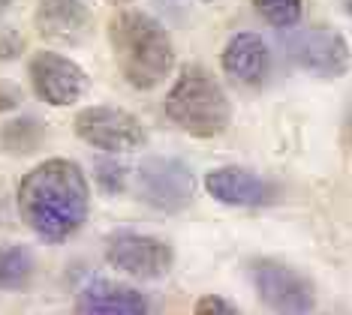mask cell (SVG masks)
I'll return each mask as SVG.
<instances>
[{"mask_svg":"<svg viewBox=\"0 0 352 315\" xmlns=\"http://www.w3.org/2000/svg\"><path fill=\"white\" fill-rule=\"evenodd\" d=\"M10 3H12V0H0V15H3L6 10H10Z\"/></svg>","mask_w":352,"mask_h":315,"instance_id":"obj_19","label":"cell"},{"mask_svg":"<svg viewBox=\"0 0 352 315\" xmlns=\"http://www.w3.org/2000/svg\"><path fill=\"white\" fill-rule=\"evenodd\" d=\"M283 48L292 63L322 78H334L349 67V48L331 27H304L283 36Z\"/></svg>","mask_w":352,"mask_h":315,"instance_id":"obj_4","label":"cell"},{"mask_svg":"<svg viewBox=\"0 0 352 315\" xmlns=\"http://www.w3.org/2000/svg\"><path fill=\"white\" fill-rule=\"evenodd\" d=\"M253 285L262 303L277 312H310L314 310V285L298 270L286 268L280 261H256Z\"/></svg>","mask_w":352,"mask_h":315,"instance_id":"obj_8","label":"cell"},{"mask_svg":"<svg viewBox=\"0 0 352 315\" xmlns=\"http://www.w3.org/2000/svg\"><path fill=\"white\" fill-rule=\"evenodd\" d=\"M193 192H196L193 172H190L181 159L154 156V159H148V163H142L139 196L145 198L151 207L175 213V210H184L193 201Z\"/></svg>","mask_w":352,"mask_h":315,"instance_id":"obj_6","label":"cell"},{"mask_svg":"<svg viewBox=\"0 0 352 315\" xmlns=\"http://www.w3.org/2000/svg\"><path fill=\"white\" fill-rule=\"evenodd\" d=\"M346 10H349V15H352V0H346Z\"/></svg>","mask_w":352,"mask_h":315,"instance_id":"obj_20","label":"cell"},{"mask_svg":"<svg viewBox=\"0 0 352 315\" xmlns=\"http://www.w3.org/2000/svg\"><path fill=\"white\" fill-rule=\"evenodd\" d=\"M118 69L135 91H154L175 67V48L166 27L145 12H121L109 24Z\"/></svg>","mask_w":352,"mask_h":315,"instance_id":"obj_2","label":"cell"},{"mask_svg":"<svg viewBox=\"0 0 352 315\" xmlns=\"http://www.w3.org/2000/svg\"><path fill=\"white\" fill-rule=\"evenodd\" d=\"M349 126H352V120H349Z\"/></svg>","mask_w":352,"mask_h":315,"instance_id":"obj_22","label":"cell"},{"mask_svg":"<svg viewBox=\"0 0 352 315\" xmlns=\"http://www.w3.org/2000/svg\"><path fill=\"white\" fill-rule=\"evenodd\" d=\"M34 277V255L25 246H3L0 249V288H25Z\"/></svg>","mask_w":352,"mask_h":315,"instance_id":"obj_14","label":"cell"},{"mask_svg":"<svg viewBox=\"0 0 352 315\" xmlns=\"http://www.w3.org/2000/svg\"><path fill=\"white\" fill-rule=\"evenodd\" d=\"M78 312L94 315H142L148 312V301L142 292L130 285H118V282H91L78 292Z\"/></svg>","mask_w":352,"mask_h":315,"instance_id":"obj_12","label":"cell"},{"mask_svg":"<svg viewBox=\"0 0 352 315\" xmlns=\"http://www.w3.org/2000/svg\"><path fill=\"white\" fill-rule=\"evenodd\" d=\"M91 189L82 168L69 159H45L30 168L19 183L21 220L34 229L36 237L49 244H63L87 220Z\"/></svg>","mask_w":352,"mask_h":315,"instance_id":"obj_1","label":"cell"},{"mask_svg":"<svg viewBox=\"0 0 352 315\" xmlns=\"http://www.w3.org/2000/svg\"><path fill=\"white\" fill-rule=\"evenodd\" d=\"M111 3H130V0H111Z\"/></svg>","mask_w":352,"mask_h":315,"instance_id":"obj_21","label":"cell"},{"mask_svg":"<svg viewBox=\"0 0 352 315\" xmlns=\"http://www.w3.org/2000/svg\"><path fill=\"white\" fill-rule=\"evenodd\" d=\"M196 312H238V306L235 303H226V301H220V297H202V301L196 303Z\"/></svg>","mask_w":352,"mask_h":315,"instance_id":"obj_17","label":"cell"},{"mask_svg":"<svg viewBox=\"0 0 352 315\" xmlns=\"http://www.w3.org/2000/svg\"><path fill=\"white\" fill-rule=\"evenodd\" d=\"M205 189L217 201L232 205V207H262L274 198L271 183H265L259 174L238 168V165H223V168L208 172Z\"/></svg>","mask_w":352,"mask_h":315,"instance_id":"obj_10","label":"cell"},{"mask_svg":"<svg viewBox=\"0 0 352 315\" xmlns=\"http://www.w3.org/2000/svg\"><path fill=\"white\" fill-rule=\"evenodd\" d=\"M259 15L274 27H295L301 19V0H253Z\"/></svg>","mask_w":352,"mask_h":315,"instance_id":"obj_15","label":"cell"},{"mask_svg":"<svg viewBox=\"0 0 352 315\" xmlns=\"http://www.w3.org/2000/svg\"><path fill=\"white\" fill-rule=\"evenodd\" d=\"M30 84H34L39 100L60 108V105H73L82 100L87 91V75L76 60L52 51H39L30 60Z\"/></svg>","mask_w":352,"mask_h":315,"instance_id":"obj_7","label":"cell"},{"mask_svg":"<svg viewBox=\"0 0 352 315\" xmlns=\"http://www.w3.org/2000/svg\"><path fill=\"white\" fill-rule=\"evenodd\" d=\"M91 27V12L82 0H43L36 10V30L58 45L82 43Z\"/></svg>","mask_w":352,"mask_h":315,"instance_id":"obj_11","label":"cell"},{"mask_svg":"<svg viewBox=\"0 0 352 315\" xmlns=\"http://www.w3.org/2000/svg\"><path fill=\"white\" fill-rule=\"evenodd\" d=\"M106 258L111 268L139 279H160L172 268V249L148 234H118L109 240Z\"/></svg>","mask_w":352,"mask_h":315,"instance_id":"obj_9","label":"cell"},{"mask_svg":"<svg viewBox=\"0 0 352 315\" xmlns=\"http://www.w3.org/2000/svg\"><path fill=\"white\" fill-rule=\"evenodd\" d=\"M166 115L184 132L214 139L229 126V100L205 69L187 67L166 96Z\"/></svg>","mask_w":352,"mask_h":315,"instance_id":"obj_3","label":"cell"},{"mask_svg":"<svg viewBox=\"0 0 352 315\" xmlns=\"http://www.w3.org/2000/svg\"><path fill=\"white\" fill-rule=\"evenodd\" d=\"M76 135L91 148L100 150H135L145 144V129L130 111L109 108V105H94V108L78 111Z\"/></svg>","mask_w":352,"mask_h":315,"instance_id":"obj_5","label":"cell"},{"mask_svg":"<svg viewBox=\"0 0 352 315\" xmlns=\"http://www.w3.org/2000/svg\"><path fill=\"white\" fill-rule=\"evenodd\" d=\"M268 45L256 34H238L223 51V69L241 84H259L268 75Z\"/></svg>","mask_w":352,"mask_h":315,"instance_id":"obj_13","label":"cell"},{"mask_svg":"<svg viewBox=\"0 0 352 315\" xmlns=\"http://www.w3.org/2000/svg\"><path fill=\"white\" fill-rule=\"evenodd\" d=\"M15 105H19V91H15L12 84L0 82V115H3V111H12Z\"/></svg>","mask_w":352,"mask_h":315,"instance_id":"obj_18","label":"cell"},{"mask_svg":"<svg viewBox=\"0 0 352 315\" xmlns=\"http://www.w3.org/2000/svg\"><path fill=\"white\" fill-rule=\"evenodd\" d=\"M97 180L102 183V187H106L109 192H118V189H124V168L121 165H109V163H102L100 168H97Z\"/></svg>","mask_w":352,"mask_h":315,"instance_id":"obj_16","label":"cell"}]
</instances>
